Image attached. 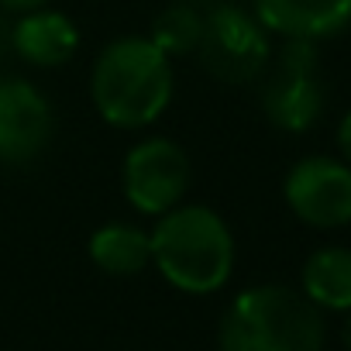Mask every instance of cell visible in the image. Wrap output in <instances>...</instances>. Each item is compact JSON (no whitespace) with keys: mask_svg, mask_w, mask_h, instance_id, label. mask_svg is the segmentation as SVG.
Instances as JSON below:
<instances>
[{"mask_svg":"<svg viewBox=\"0 0 351 351\" xmlns=\"http://www.w3.org/2000/svg\"><path fill=\"white\" fill-rule=\"evenodd\" d=\"M90 97L97 114L114 128H148L172 100V66L148 38L110 42L90 76Z\"/></svg>","mask_w":351,"mask_h":351,"instance_id":"6da1fadb","label":"cell"},{"mask_svg":"<svg viewBox=\"0 0 351 351\" xmlns=\"http://www.w3.org/2000/svg\"><path fill=\"white\" fill-rule=\"evenodd\" d=\"M11 42L14 52L32 66H62L73 59L80 45V32L62 11L38 8V11H25V18L11 32Z\"/></svg>","mask_w":351,"mask_h":351,"instance_id":"30bf717a","label":"cell"},{"mask_svg":"<svg viewBox=\"0 0 351 351\" xmlns=\"http://www.w3.org/2000/svg\"><path fill=\"white\" fill-rule=\"evenodd\" d=\"M341 341H344V348L351 351V310H348V320H344V327H341Z\"/></svg>","mask_w":351,"mask_h":351,"instance_id":"2e32d148","label":"cell"},{"mask_svg":"<svg viewBox=\"0 0 351 351\" xmlns=\"http://www.w3.org/2000/svg\"><path fill=\"white\" fill-rule=\"evenodd\" d=\"M124 200L148 217H162L190 186V158L169 138H145L124 158Z\"/></svg>","mask_w":351,"mask_h":351,"instance_id":"8992f818","label":"cell"},{"mask_svg":"<svg viewBox=\"0 0 351 351\" xmlns=\"http://www.w3.org/2000/svg\"><path fill=\"white\" fill-rule=\"evenodd\" d=\"M4 8H11V11H38V8H45L49 0H0Z\"/></svg>","mask_w":351,"mask_h":351,"instance_id":"9a60e30c","label":"cell"},{"mask_svg":"<svg viewBox=\"0 0 351 351\" xmlns=\"http://www.w3.org/2000/svg\"><path fill=\"white\" fill-rule=\"evenodd\" d=\"M152 265L183 293H214L231 279L234 269V238L224 217L210 207L190 204L172 207L155 224Z\"/></svg>","mask_w":351,"mask_h":351,"instance_id":"7a4b0ae2","label":"cell"},{"mask_svg":"<svg viewBox=\"0 0 351 351\" xmlns=\"http://www.w3.org/2000/svg\"><path fill=\"white\" fill-rule=\"evenodd\" d=\"M324 317L289 286H255L234 296L217 330V351H320Z\"/></svg>","mask_w":351,"mask_h":351,"instance_id":"3957f363","label":"cell"},{"mask_svg":"<svg viewBox=\"0 0 351 351\" xmlns=\"http://www.w3.org/2000/svg\"><path fill=\"white\" fill-rule=\"evenodd\" d=\"M289 210L310 224V228H344L351 224V165L327 158V155H310L300 158L286 183H282Z\"/></svg>","mask_w":351,"mask_h":351,"instance_id":"52a82bcc","label":"cell"},{"mask_svg":"<svg viewBox=\"0 0 351 351\" xmlns=\"http://www.w3.org/2000/svg\"><path fill=\"white\" fill-rule=\"evenodd\" d=\"M90 258L107 276H138L152 265V238L134 224H104L90 238Z\"/></svg>","mask_w":351,"mask_h":351,"instance_id":"8fae6325","label":"cell"},{"mask_svg":"<svg viewBox=\"0 0 351 351\" xmlns=\"http://www.w3.org/2000/svg\"><path fill=\"white\" fill-rule=\"evenodd\" d=\"M200 32H204V14H200L197 8H190V4H172V8H165V11L152 21L148 42L172 59V56L197 52Z\"/></svg>","mask_w":351,"mask_h":351,"instance_id":"4fadbf2b","label":"cell"},{"mask_svg":"<svg viewBox=\"0 0 351 351\" xmlns=\"http://www.w3.org/2000/svg\"><path fill=\"white\" fill-rule=\"evenodd\" d=\"M337 148H341L344 162L351 165V114H344V121H341V128H337Z\"/></svg>","mask_w":351,"mask_h":351,"instance_id":"5bb4252c","label":"cell"},{"mask_svg":"<svg viewBox=\"0 0 351 351\" xmlns=\"http://www.w3.org/2000/svg\"><path fill=\"white\" fill-rule=\"evenodd\" d=\"M303 296L320 310H351V248H320L303 265Z\"/></svg>","mask_w":351,"mask_h":351,"instance_id":"7c38bea8","label":"cell"},{"mask_svg":"<svg viewBox=\"0 0 351 351\" xmlns=\"http://www.w3.org/2000/svg\"><path fill=\"white\" fill-rule=\"evenodd\" d=\"M262 107L279 131H306L317 124L324 110V83L313 42L286 38L262 86Z\"/></svg>","mask_w":351,"mask_h":351,"instance_id":"5b68a950","label":"cell"},{"mask_svg":"<svg viewBox=\"0 0 351 351\" xmlns=\"http://www.w3.org/2000/svg\"><path fill=\"white\" fill-rule=\"evenodd\" d=\"M265 32L282 38H330L351 25V0H252Z\"/></svg>","mask_w":351,"mask_h":351,"instance_id":"9c48e42d","label":"cell"},{"mask_svg":"<svg viewBox=\"0 0 351 351\" xmlns=\"http://www.w3.org/2000/svg\"><path fill=\"white\" fill-rule=\"evenodd\" d=\"M197 52H200L204 69L221 83L258 80L272 62V45H269L265 25L234 4H221L210 14H204V32H200Z\"/></svg>","mask_w":351,"mask_h":351,"instance_id":"277c9868","label":"cell"},{"mask_svg":"<svg viewBox=\"0 0 351 351\" xmlns=\"http://www.w3.org/2000/svg\"><path fill=\"white\" fill-rule=\"evenodd\" d=\"M52 138V107L25 80H0V162L21 165L45 152Z\"/></svg>","mask_w":351,"mask_h":351,"instance_id":"ba28073f","label":"cell"}]
</instances>
